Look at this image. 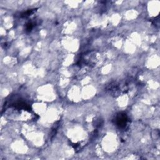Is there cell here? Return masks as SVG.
Returning a JSON list of instances; mask_svg holds the SVG:
<instances>
[{
    "instance_id": "6da1fadb",
    "label": "cell",
    "mask_w": 160,
    "mask_h": 160,
    "mask_svg": "<svg viewBox=\"0 0 160 160\" xmlns=\"http://www.w3.org/2000/svg\"><path fill=\"white\" fill-rule=\"evenodd\" d=\"M128 121V118L125 114L121 113L116 118V124L120 128L124 127Z\"/></svg>"
}]
</instances>
